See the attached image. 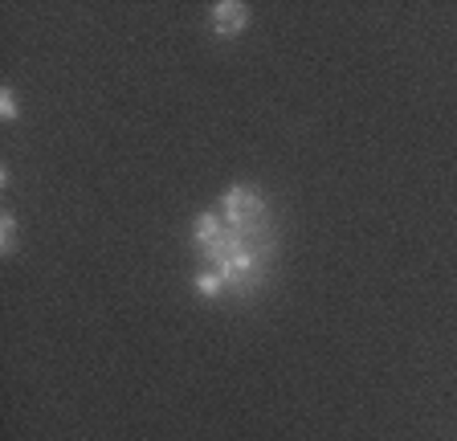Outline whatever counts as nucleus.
Wrapping results in <instances>:
<instances>
[{
    "instance_id": "obj_1",
    "label": "nucleus",
    "mask_w": 457,
    "mask_h": 441,
    "mask_svg": "<svg viewBox=\"0 0 457 441\" xmlns=\"http://www.w3.org/2000/svg\"><path fill=\"white\" fill-rule=\"evenodd\" d=\"M220 217H225L228 229L237 233H257V225L266 220V196L253 188H245V184H237V188H228L225 196H220Z\"/></svg>"
},
{
    "instance_id": "obj_2",
    "label": "nucleus",
    "mask_w": 457,
    "mask_h": 441,
    "mask_svg": "<svg viewBox=\"0 0 457 441\" xmlns=\"http://www.w3.org/2000/svg\"><path fill=\"white\" fill-rule=\"evenodd\" d=\"M209 21H212V33H217V37H237L249 25V4H241V0H220V4H212Z\"/></svg>"
},
{
    "instance_id": "obj_3",
    "label": "nucleus",
    "mask_w": 457,
    "mask_h": 441,
    "mask_svg": "<svg viewBox=\"0 0 457 441\" xmlns=\"http://www.w3.org/2000/svg\"><path fill=\"white\" fill-rule=\"evenodd\" d=\"M225 229H228L225 217L209 209V212H200V217L192 220V241H196L200 250H209V245H217V241L225 237Z\"/></svg>"
},
{
    "instance_id": "obj_4",
    "label": "nucleus",
    "mask_w": 457,
    "mask_h": 441,
    "mask_svg": "<svg viewBox=\"0 0 457 441\" xmlns=\"http://www.w3.org/2000/svg\"><path fill=\"white\" fill-rule=\"evenodd\" d=\"M192 287H196V295H200V298H220V295L228 290V282L220 279L217 270H200L196 279H192Z\"/></svg>"
},
{
    "instance_id": "obj_5",
    "label": "nucleus",
    "mask_w": 457,
    "mask_h": 441,
    "mask_svg": "<svg viewBox=\"0 0 457 441\" xmlns=\"http://www.w3.org/2000/svg\"><path fill=\"white\" fill-rule=\"evenodd\" d=\"M0 254H4V258L17 254V217H12V212L0 217Z\"/></svg>"
},
{
    "instance_id": "obj_6",
    "label": "nucleus",
    "mask_w": 457,
    "mask_h": 441,
    "mask_svg": "<svg viewBox=\"0 0 457 441\" xmlns=\"http://www.w3.org/2000/svg\"><path fill=\"white\" fill-rule=\"evenodd\" d=\"M0 115H4V123H12V119L21 115V111H17V95H12L9 87L0 90Z\"/></svg>"
}]
</instances>
